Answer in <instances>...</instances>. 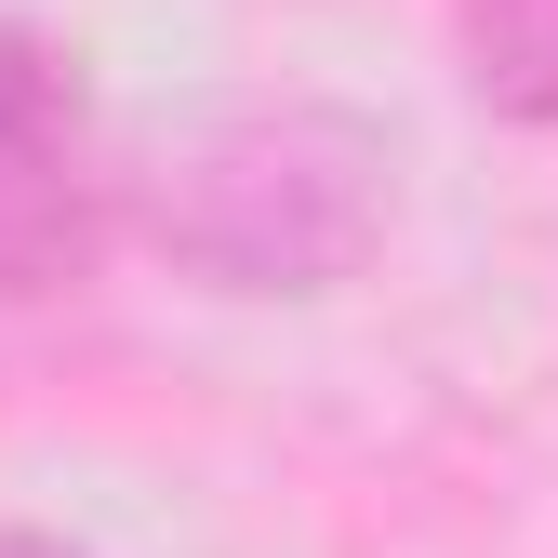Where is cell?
Returning <instances> with one entry per match:
<instances>
[{
	"label": "cell",
	"instance_id": "cell-3",
	"mask_svg": "<svg viewBox=\"0 0 558 558\" xmlns=\"http://www.w3.org/2000/svg\"><path fill=\"white\" fill-rule=\"evenodd\" d=\"M452 81L506 133H558V0H452Z\"/></svg>",
	"mask_w": 558,
	"mask_h": 558
},
{
	"label": "cell",
	"instance_id": "cell-4",
	"mask_svg": "<svg viewBox=\"0 0 558 558\" xmlns=\"http://www.w3.org/2000/svg\"><path fill=\"white\" fill-rule=\"evenodd\" d=\"M0 558H94V545L53 532V519H0Z\"/></svg>",
	"mask_w": 558,
	"mask_h": 558
},
{
	"label": "cell",
	"instance_id": "cell-1",
	"mask_svg": "<svg viewBox=\"0 0 558 558\" xmlns=\"http://www.w3.org/2000/svg\"><path fill=\"white\" fill-rule=\"evenodd\" d=\"M120 240L214 306H332L399 240V133L306 81L214 94L120 147Z\"/></svg>",
	"mask_w": 558,
	"mask_h": 558
},
{
	"label": "cell",
	"instance_id": "cell-2",
	"mask_svg": "<svg viewBox=\"0 0 558 558\" xmlns=\"http://www.w3.org/2000/svg\"><path fill=\"white\" fill-rule=\"evenodd\" d=\"M120 240V147L53 27L0 14V319L81 293Z\"/></svg>",
	"mask_w": 558,
	"mask_h": 558
}]
</instances>
